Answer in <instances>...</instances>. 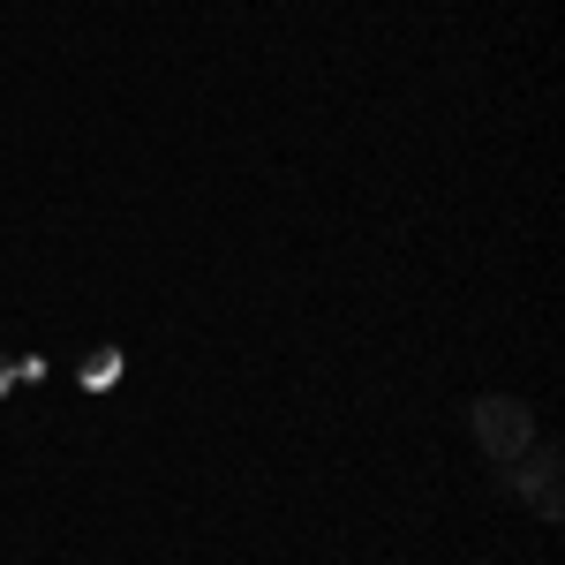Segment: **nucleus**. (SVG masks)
<instances>
[{
  "mask_svg": "<svg viewBox=\"0 0 565 565\" xmlns=\"http://www.w3.org/2000/svg\"><path fill=\"white\" fill-rule=\"evenodd\" d=\"M468 437H476L482 460L513 468L543 430H535V407H527L521 392H476V399H468Z\"/></svg>",
  "mask_w": 565,
  "mask_h": 565,
  "instance_id": "obj_1",
  "label": "nucleus"
},
{
  "mask_svg": "<svg viewBox=\"0 0 565 565\" xmlns=\"http://www.w3.org/2000/svg\"><path fill=\"white\" fill-rule=\"evenodd\" d=\"M505 490H521L535 521H558L565 513V498H558V437H535L521 460L505 468Z\"/></svg>",
  "mask_w": 565,
  "mask_h": 565,
  "instance_id": "obj_2",
  "label": "nucleus"
}]
</instances>
